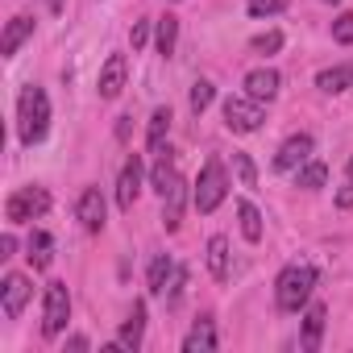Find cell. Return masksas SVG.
<instances>
[{"mask_svg":"<svg viewBox=\"0 0 353 353\" xmlns=\"http://www.w3.org/2000/svg\"><path fill=\"white\" fill-rule=\"evenodd\" d=\"M46 129H50V100L38 83H30L21 92V104H17V133H21L26 145H34V141L46 137Z\"/></svg>","mask_w":353,"mask_h":353,"instance_id":"obj_1","label":"cell"},{"mask_svg":"<svg viewBox=\"0 0 353 353\" xmlns=\"http://www.w3.org/2000/svg\"><path fill=\"white\" fill-rule=\"evenodd\" d=\"M312 287H316V270L312 266H287L274 283V295H279V307L283 312H299L307 299H312Z\"/></svg>","mask_w":353,"mask_h":353,"instance_id":"obj_2","label":"cell"},{"mask_svg":"<svg viewBox=\"0 0 353 353\" xmlns=\"http://www.w3.org/2000/svg\"><path fill=\"white\" fill-rule=\"evenodd\" d=\"M225 192H229L225 166H221V158H208V162H204V174H200V183H196L192 204H196L200 212H216V208H221V200H225Z\"/></svg>","mask_w":353,"mask_h":353,"instance_id":"obj_3","label":"cell"},{"mask_svg":"<svg viewBox=\"0 0 353 353\" xmlns=\"http://www.w3.org/2000/svg\"><path fill=\"white\" fill-rule=\"evenodd\" d=\"M262 121H266L262 100H254V96H229L225 100V125L233 133H254Z\"/></svg>","mask_w":353,"mask_h":353,"instance_id":"obj_4","label":"cell"},{"mask_svg":"<svg viewBox=\"0 0 353 353\" xmlns=\"http://www.w3.org/2000/svg\"><path fill=\"white\" fill-rule=\"evenodd\" d=\"M46 208H50V196H46V188H21V192H13V196H9V204H5V216H9V225H26V221L42 216Z\"/></svg>","mask_w":353,"mask_h":353,"instance_id":"obj_5","label":"cell"},{"mask_svg":"<svg viewBox=\"0 0 353 353\" xmlns=\"http://www.w3.org/2000/svg\"><path fill=\"white\" fill-rule=\"evenodd\" d=\"M67 316H71V295H67V283H50V287H46L42 332H46V336H59V332L67 328Z\"/></svg>","mask_w":353,"mask_h":353,"instance_id":"obj_6","label":"cell"},{"mask_svg":"<svg viewBox=\"0 0 353 353\" xmlns=\"http://www.w3.org/2000/svg\"><path fill=\"white\" fill-rule=\"evenodd\" d=\"M30 303V279L26 274H9L5 283H0V307H5L9 320H17Z\"/></svg>","mask_w":353,"mask_h":353,"instance_id":"obj_7","label":"cell"},{"mask_svg":"<svg viewBox=\"0 0 353 353\" xmlns=\"http://www.w3.org/2000/svg\"><path fill=\"white\" fill-rule=\"evenodd\" d=\"M125 75H129L125 54H108L104 67H100V100H117L125 92Z\"/></svg>","mask_w":353,"mask_h":353,"instance_id":"obj_8","label":"cell"},{"mask_svg":"<svg viewBox=\"0 0 353 353\" xmlns=\"http://www.w3.org/2000/svg\"><path fill=\"white\" fill-rule=\"evenodd\" d=\"M75 216H79V225H83L88 233H100V229H104V196H100V188H83V192H79Z\"/></svg>","mask_w":353,"mask_h":353,"instance_id":"obj_9","label":"cell"},{"mask_svg":"<svg viewBox=\"0 0 353 353\" xmlns=\"http://www.w3.org/2000/svg\"><path fill=\"white\" fill-rule=\"evenodd\" d=\"M137 192H141V158L133 154L125 162V170H121V179H117V204H121V212H133Z\"/></svg>","mask_w":353,"mask_h":353,"instance_id":"obj_10","label":"cell"},{"mask_svg":"<svg viewBox=\"0 0 353 353\" xmlns=\"http://www.w3.org/2000/svg\"><path fill=\"white\" fill-rule=\"evenodd\" d=\"M183 200H188V183L174 174V179L166 183V192H162V225L174 233L179 229V221H183Z\"/></svg>","mask_w":353,"mask_h":353,"instance_id":"obj_11","label":"cell"},{"mask_svg":"<svg viewBox=\"0 0 353 353\" xmlns=\"http://www.w3.org/2000/svg\"><path fill=\"white\" fill-rule=\"evenodd\" d=\"M307 158H312V137H307V133H295V137H287V141H283V150L274 154V170H283V174H287V170L303 166Z\"/></svg>","mask_w":353,"mask_h":353,"instance_id":"obj_12","label":"cell"},{"mask_svg":"<svg viewBox=\"0 0 353 353\" xmlns=\"http://www.w3.org/2000/svg\"><path fill=\"white\" fill-rule=\"evenodd\" d=\"M279 71H270V67H258V71H250L245 75V96H254V100H274L279 96Z\"/></svg>","mask_w":353,"mask_h":353,"instance_id":"obj_13","label":"cell"},{"mask_svg":"<svg viewBox=\"0 0 353 353\" xmlns=\"http://www.w3.org/2000/svg\"><path fill=\"white\" fill-rule=\"evenodd\" d=\"M141 332H145V303L137 299V303H133V312H129V320L121 324V336H117V341H121L125 349H133V353H137V349H141Z\"/></svg>","mask_w":353,"mask_h":353,"instance_id":"obj_14","label":"cell"},{"mask_svg":"<svg viewBox=\"0 0 353 353\" xmlns=\"http://www.w3.org/2000/svg\"><path fill=\"white\" fill-rule=\"evenodd\" d=\"M30 34H34V17H13V21L5 26V38H0V54L13 59V54H17V46H21Z\"/></svg>","mask_w":353,"mask_h":353,"instance_id":"obj_15","label":"cell"},{"mask_svg":"<svg viewBox=\"0 0 353 353\" xmlns=\"http://www.w3.org/2000/svg\"><path fill=\"white\" fill-rule=\"evenodd\" d=\"M216 349V328L212 320H196V328L183 336V353H212Z\"/></svg>","mask_w":353,"mask_h":353,"instance_id":"obj_16","label":"cell"},{"mask_svg":"<svg viewBox=\"0 0 353 353\" xmlns=\"http://www.w3.org/2000/svg\"><path fill=\"white\" fill-rule=\"evenodd\" d=\"M208 274H212L216 283L229 279V237H212V241H208Z\"/></svg>","mask_w":353,"mask_h":353,"instance_id":"obj_17","label":"cell"},{"mask_svg":"<svg viewBox=\"0 0 353 353\" xmlns=\"http://www.w3.org/2000/svg\"><path fill=\"white\" fill-rule=\"evenodd\" d=\"M324 316H328V307H324V303H312V307H307V316H303V349H316V345H320Z\"/></svg>","mask_w":353,"mask_h":353,"instance_id":"obj_18","label":"cell"},{"mask_svg":"<svg viewBox=\"0 0 353 353\" xmlns=\"http://www.w3.org/2000/svg\"><path fill=\"white\" fill-rule=\"evenodd\" d=\"M166 129H170V108H154V117H150V129H145V141H150V154H162V141H166Z\"/></svg>","mask_w":353,"mask_h":353,"instance_id":"obj_19","label":"cell"},{"mask_svg":"<svg viewBox=\"0 0 353 353\" xmlns=\"http://www.w3.org/2000/svg\"><path fill=\"white\" fill-rule=\"evenodd\" d=\"M54 262V241H50V233H34L30 237V266L34 270H46Z\"/></svg>","mask_w":353,"mask_h":353,"instance_id":"obj_20","label":"cell"},{"mask_svg":"<svg viewBox=\"0 0 353 353\" xmlns=\"http://www.w3.org/2000/svg\"><path fill=\"white\" fill-rule=\"evenodd\" d=\"M174 279V262L166 258V254H158L154 262H150V295H166V283Z\"/></svg>","mask_w":353,"mask_h":353,"instance_id":"obj_21","label":"cell"},{"mask_svg":"<svg viewBox=\"0 0 353 353\" xmlns=\"http://www.w3.org/2000/svg\"><path fill=\"white\" fill-rule=\"evenodd\" d=\"M174 42H179V17H158V54H174Z\"/></svg>","mask_w":353,"mask_h":353,"instance_id":"obj_22","label":"cell"},{"mask_svg":"<svg viewBox=\"0 0 353 353\" xmlns=\"http://www.w3.org/2000/svg\"><path fill=\"white\" fill-rule=\"evenodd\" d=\"M237 216H241V233H245V241H262V212H258L250 200L237 204Z\"/></svg>","mask_w":353,"mask_h":353,"instance_id":"obj_23","label":"cell"},{"mask_svg":"<svg viewBox=\"0 0 353 353\" xmlns=\"http://www.w3.org/2000/svg\"><path fill=\"white\" fill-rule=\"evenodd\" d=\"M353 79V71H345V67H332V71H320L316 75V88L320 92H328V96H336V92H345V83Z\"/></svg>","mask_w":353,"mask_h":353,"instance_id":"obj_24","label":"cell"},{"mask_svg":"<svg viewBox=\"0 0 353 353\" xmlns=\"http://www.w3.org/2000/svg\"><path fill=\"white\" fill-rule=\"evenodd\" d=\"M324 183H328V166H324V162H303V170H299V188L316 192V188H324Z\"/></svg>","mask_w":353,"mask_h":353,"instance_id":"obj_25","label":"cell"},{"mask_svg":"<svg viewBox=\"0 0 353 353\" xmlns=\"http://www.w3.org/2000/svg\"><path fill=\"white\" fill-rule=\"evenodd\" d=\"M250 50H254V54H274V50H283V34H279V30H266V34H258V38L250 42Z\"/></svg>","mask_w":353,"mask_h":353,"instance_id":"obj_26","label":"cell"},{"mask_svg":"<svg viewBox=\"0 0 353 353\" xmlns=\"http://www.w3.org/2000/svg\"><path fill=\"white\" fill-rule=\"evenodd\" d=\"M233 170H237V179H241V188H258V170H254L250 154H233Z\"/></svg>","mask_w":353,"mask_h":353,"instance_id":"obj_27","label":"cell"},{"mask_svg":"<svg viewBox=\"0 0 353 353\" xmlns=\"http://www.w3.org/2000/svg\"><path fill=\"white\" fill-rule=\"evenodd\" d=\"M170 179H174V162H170V150H166V154H158V162H154V188L166 192Z\"/></svg>","mask_w":353,"mask_h":353,"instance_id":"obj_28","label":"cell"},{"mask_svg":"<svg viewBox=\"0 0 353 353\" xmlns=\"http://www.w3.org/2000/svg\"><path fill=\"white\" fill-rule=\"evenodd\" d=\"M212 96H216V92H212V83H208V79H200V83H192V112L200 117V112H204V108L212 104Z\"/></svg>","mask_w":353,"mask_h":353,"instance_id":"obj_29","label":"cell"},{"mask_svg":"<svg viewBox=\"0 0 353 353\" xmlns=\"http://www.w3.org/2000/svg\"><path fill=\"white\" fill-rule=\"evenodd\" d=\"M332 42L353 46V13H341V17L332 21Z\"/></svg>","mask_w":353,"mask_h":353,"instance_id":"obj_30","label":"cell"},{"mask_svg":"<svg viewBox=\"0 0 353 353\" xmlns=\"http://www.w3.org/2000/svg\"><path fill=\"white\" fill-rule=\"evenodd\" d=\"M283 9V0H250V13L254 17H270V13H279Z\"/></svg>","mask_w":353,"mask_h":353,"instance_id":"obj_31","label":"cell"},{"mask_svg":"<svg viewBox=\"0 0 353 353\" xmlns=\"http://www.w3.org/2000/svg\"><path fill=\"white\" fill-rule=\"evenodd\" d=\"M145 38H150V21H137V26H133V34H129L133 50H141V46H145Z\"/></svg>","mask_w":353,"mask_h":353,"instance_id":"obj_32","label":"cell"},{"mask_svg":"<svg viewBox=\"0 0 353 353\" xmlns=\"http://www.w3.org/2000/svg\"><path fill=\"white\" fill-rule=\"evenodd\" d=\"M336 208H353V179L336 192Z\"/></svg>","mask_w":353,"mask_h":353,"instance_id":"obj_33","label":"cell"},{"mask_svg":"<svg viewBox=\"0 0 353 353\" xmlns=\"http://www.w3.org/2000/svg\"><path fill=\"white\" fill-rule=\"evenodd\" d=\"M13 250H17V237L5 233V237H0V258H13Z\"/></svg>","mask_w":353,"mask_h":353,"instance_id":"obj_34","label":"cell"},{"mask_svg":"<svg viewBox=\"0 0 353 353\" xmlns=\"http://www.w3.org/2000/svg\"><path fill=\"white\" fill-rule=\"evenodd\" d=\"M129 121H133V117H121V121H117V137H121V141H129V129H133Z\"/></svg>","mask_w":353,"mask_h":353,"instance_id":"obj_35","label":"cell"},{"mask_svg":"<svg viewBox=\"0 0 353 353\" xmlns=\"http://www.w3.org/2000/svg\"><path fill=\"white\" fill-rule=\"evenodd\" d=\"M46 5H50V13H63V5H67V0H46Z\"/></svg>","mask_w":353,"mask_h":353,"instance_id":"obj_36","label":"cell"},{"mask_svg":"<svg viewBox=\"0 0 353 353\" xmlns=\"http://www.w3.org/2000/svg\"><path fill=\"white\" fill-rule=\"evenodd\" d=\"M349 179H353V158H349Z\"/></svg>","mask_w":353,"mask_h":353,"instance_id":"obj_37","label":"cell"},{"mask_svg":"<svg viewBox=\"0 0 353 353\" xmlns=\"http://www.w3.org/2000/svg\"><path fill=\"white\" fill-rule=\"evenodd\" d=\"M170 5H179V0H170Z\"/></svg>","mask_w":353,"mask_h":353,"instance_id":"obj_38","label":"cell"},{"mask_svg":"<svg viewBox=\"0 0 353 353\" xmlns=\"http://www.w3.org/2000/svg\"><path fill=\"white\" fill-rule=\"evenodd\" d=\"M328 5H336V0H328Z\"/></svg>","mask_w":353,"mask_h":353,"instance_id":"obj_39","label":"cell"}]
</instances>
